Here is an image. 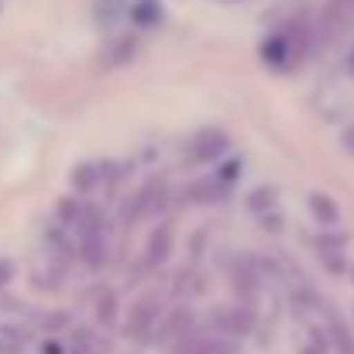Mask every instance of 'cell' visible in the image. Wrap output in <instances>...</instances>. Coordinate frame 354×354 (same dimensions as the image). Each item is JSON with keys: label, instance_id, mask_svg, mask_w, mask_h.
<instances>
[{"label": "cell", "instance_id": "cell-10", "mask_svg": "<svg viewBox=\"0 0 354 354\" xmlns=\"http://www.w3.org/2000/svg\"><path fill=\"white\" fill-rule=\"evenodd\" d=\"M93 179H97V172H93V165H80V169L73 172V183H76L80 189H90V186H93Z\"/></svg>", "mask_w": 354, "mask_h": 354}, {"label": "cell", "instance_id": "cell-6", "mask_svg": "<svg viewBox=\"0 0 354 354\" xmlns=\"http://www.w3.org/2000/svg\"><path fill=\"white\" fill-rule=\"evenodd\" d=\"M127 14H131V21H134L138 28H151V24L162 21V3H158V0H134V3L127 7Z\"/></svg>", "mask_w": 354, "mask_h": 354}, {"label": "cell", "instance_id": "cell-9", "mask_svg": "<svg viewBox=\"0 0 354 354\" xmlns=\"http://www.w3.org/2000/svg\"><path fill=\"white\" fill-rule=\"evenodd\" d=\"M176 354H210V344H207L203 337H186V341L176 348Z\"/></svg>", "mask_w": 354, "mask_h": 354}, {"label": "cell", "instance_id": "cell-11", "mask_svg": "<svg viewBox=\"0 0 354 354\" xmlns=\"http://www.w3.org/2000/svg\"><path fill=\"white\" fill-rule=\"evenodd\" d=\"M14 279V261H7V258H0V286H7Z\"/></svg>", "mask_w": 354, "mask_h": 354}, {"label": "cell", "instance_id": "cell-5", "mask_svg": "<svg viewBox=\"0 0 354 354\" xmlns=\"http://www.w3.org/2000/svg\"><path fill=\"white\" fill-rule=\"evenodd\" d=\"M31 348V334L14 324H0V354H24Z\"/></svg>", "mask_w": 354, "mask_h": 354}, {"label": "cell", "instance_id": "cell-4", "mask_svg": "<svg viewBox=\"0 0 354 354\" xmlns=\"http://www.w3.org/2000/svg\"><path fill=\"white\" fill-rule=\"evenodd\" d=\"M310 214H313V221L324 227V231H330V227H337L341 224V207L334 203V196H327V193H310Z\"/></svg>", "mask_w": 354, "mask_h": 354}, {"label": "cell", "instance_id": "cell-12", "mask_svg": "<svg viewBox=\"0 0 354 354\" xmlns=\"http://www.w3.org/2000/svg\"><path fill=\"white\" fill-rule=\"evenodd\" d=\"M344 145H348V148L354 151V131H348V134H344Z\"/></svg>", "mask_w": 354, "mask_h": 354}, {"label": "cell", "instance_id": "cell-7", "mask_svg": "<svg viewBox=\"0 0 354 354\" xmlns=\"http://www.w3.org/2000/svg\"><path fill=\"white\" fill-rule=\"evenodd\" d=\"M169 244H172V227H169V224H162V231H155V234H151V241H148V254H145V265L151 268V265L165 261V254H169Z\"/></svg>", "mask_w": 354, "mask_h": 354}, {"label": "cell", "instance_id": "cell-14", "mask_svg": "<svg viewBox=\"0 0 354 354\" xmlns=\"http://www.w3.org/2000/svg\"><path fill=\"white\" fill-rule=\"evenodd\" d=\"M351 275H354V272H351Z\"/></svg>", "mask_w": 354, "mask_h": 354}, {"label": "cell", "instance_id": "cell-8", "mask_svg": "<svg viewBox=\"0 0 354 354\" xmlns=\"http://www.w3.org/2000/svg\"><path fill=\"white\" fill-rule=\"evenodd\" d=\"M73 354H107V341H100V337H80V344H76V351Z\"/></svg>", "mask_w": 354, "mask_h": 354}, {"label": "cell", "instance_id": "cell-2", "mask_svg": "<svg viewBox=\"0 0 354 354\" xmlns=\"http://www.w3.org/2000/svg\"><path fill=\"white\" fill-rule=\"evenodd\" d=\"M227 134L224 131H217V127H207V131H200L193 141H189V162L193 165H214L224 151H227Z\"/></svg>", "mask_w": 354, "mask_h": 354}, {"label": "cell", "instance_id": "cell-13", "mask_svg": "<svg viewBox=\"0 0 354 354\" xmlns=\"http://www.w3.org/2000/svg\"><path fill=\"white\" fill-rule=\"evenodd\" d=\"M348 69H351V76H354V52H351V59H348Z\"/></svg>", "mask_w": 354, "mask_h": 354}, {"label": "cell", "instance_id": "cell-3", "mask_svg": "<svg viewBox=\"0 0 354 354\" xmlns=\"http://www.w3.org/2000/svg\"><path fill=\"white\" fill-rule=\"evenodd\" d=\"M158 313H162V299H158V292L141 296V299L131 306L127 334H131V337H145V334H151V327L158 324Z\"/></svg>", "mask_w": 354, "mask_h": 354}, {"label": "cell", "instance_id": "cell-1", "mask_svg": "<svg viewBox=\"0 0 354 354\" xmlns=\"http://www.w3.org/2000/svg\"><path fill=\"white\" fill-rule=\"evenodd\" d=\"M303 52H306V35H303L299 24L279 28V31H272V35L261 41V59H265V66H272V69H279V73L296 69L299 59H303Z\"/></svg>", "mask_w": 354, "mask_h": 354}]
</instances>
